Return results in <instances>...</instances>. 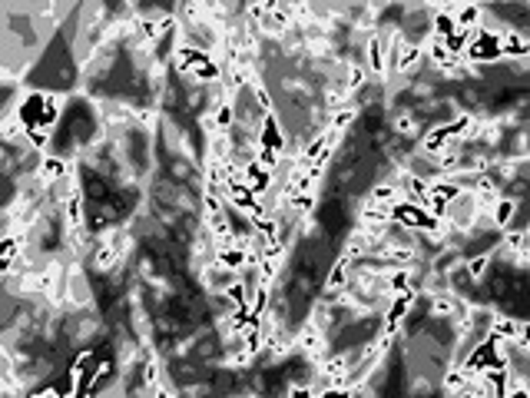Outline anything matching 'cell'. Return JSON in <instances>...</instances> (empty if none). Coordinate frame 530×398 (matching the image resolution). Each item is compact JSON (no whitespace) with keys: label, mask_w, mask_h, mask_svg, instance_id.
I'll return each mask as SVG.
<instances>
[{"label":"cell","mask_w":530,"mask_h":398,"mask_svg":"<svg viewBox=\"0 0 530 398\" xmlns=\"http://www.w3.org/2000/svg\"><path fill=\"white\" fill-rule=\"evenodd\" d=\"M527 232H530V223H527Z\"/></svg>","instance_id":"obj_6"},{"label":"cell","mask_w":530,"mask_h":398,"mask_svg":"<svg viewBox=\"0 0 530 398\" xmlns=\"http://www.w3.org/2000/svg\"><path fill=\"white\" fill-rule=\"evenodd\" d=\"M514 213H517V199L500 196V202L491 209V223H494L497 230H504V226H511V223H514Z\"/></svg>","instance_id":"obj_2"},{"label":"cell","mask_w":530,"mask_h":398,"mask_svg":"<svg viewBox=\"0 0 530 398\" xmlns=\"http://www.w3.org/2000/svg\"><path fill=\"white\" fill-rule=\"evenodd\" d=\"M520 336H524V325H520L517 319H504V315L491 319V338H500V342H520Z\"/></svg>","instance_id":"obj_1"},{"label":"cell","mask_w":530,"mask_h":398,"mask_svg":"<svg viewBox=\"0 0 530 398\" xmlns=\"http://www.w3.org/2000/svg\"><path fill=\"white\" fill-rule=\"evenodd\" d=\"M487 262H491V252H481V256H470L468 259V279H484Z\"/></svg>","instance_id":"obj_3"},{"label":"cell","mask_w":530,"mask_h":398,"mask_svg":"<svg viewBox=\"0 0 530 398\" xmlns=\"http://www.w3.org/2000/svg\"><path fill=\"white\" fill-rule=\"evenodd\" d=\"M30 398H63V395L57 392V388H40V392H33Z\"/></svg>","instance_id":"obj_4"},{"label":"cell","mask_w":530,"mask_h":398,"mask_svg":"<svg viewBox=\"0 0 530 398\" xmlns=\"http://www.w3.org/2000/svg\"><path fill=\"white\" fill-rule=\"evenodd\" d=\"M527 63H530V50H527Z\"/></svg>","instance_id":"obj_5"}]
</instances>
